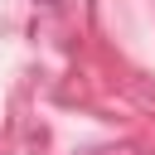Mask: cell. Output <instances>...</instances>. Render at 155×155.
<instances>
[{
    "label": "cell",
    "mask_w": 155,
    "mask_h": 155,
    "mask_svg": "<svg viewBox=\"0 0 155 155\" xmlns=\"http://www.w3.org/2000/svg\"><path fill=\"white\" fill-rule=\"evenodd\" d=\"M44 5H53V0H44Z\"/></svg>",
    "instance_id": "cell-1"
}]
</instances>
